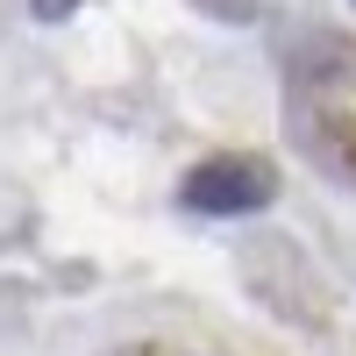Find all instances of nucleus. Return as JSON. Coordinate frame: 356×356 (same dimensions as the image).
<instances>
[{"instance_id": "f257e3e1", "label": "nucleus", "mask_w": 356, "mask_h": 356, "mask_svg": "<svg viewBox=\"0 0 356 356\" xmlns=\"http://www.w3.org/2000/svg\"><path fill=\"white\" fill-rule=\"evenodd\" d=\"M178 200L193 214H257V207L278 200V171L264 157H214L178 186Z\"/></svg>"}, {"instance_id": "f03ea898", "label": "nucleus", "mask_w": 356, "mask_h": 356, "mask_svg": "<svg viewBox=\"0 0 356 356\" xmlns=\"http://www.w3.org/2000/svg\"><path fill=\"white\" fill-rule=\"evenodd\" d=\"M29 8H36V15H43V22H65V15H72V8H79V0H29Z\"/></svg>"}, {"instance_id": "7ed1b4c3", "label": "nucleus", "mask_w": 356, "mask_h": 356, "mask_svg": "<svg viewBox=\"0 0 356 356\" xmlns=\"http://www.w3.org/2000/svg\"><path fill=\"white\" fill-rule=\"evenodd\" d=\"M107 356H150V342H122V349H107Z\"/></svg>"}]
</instances>
